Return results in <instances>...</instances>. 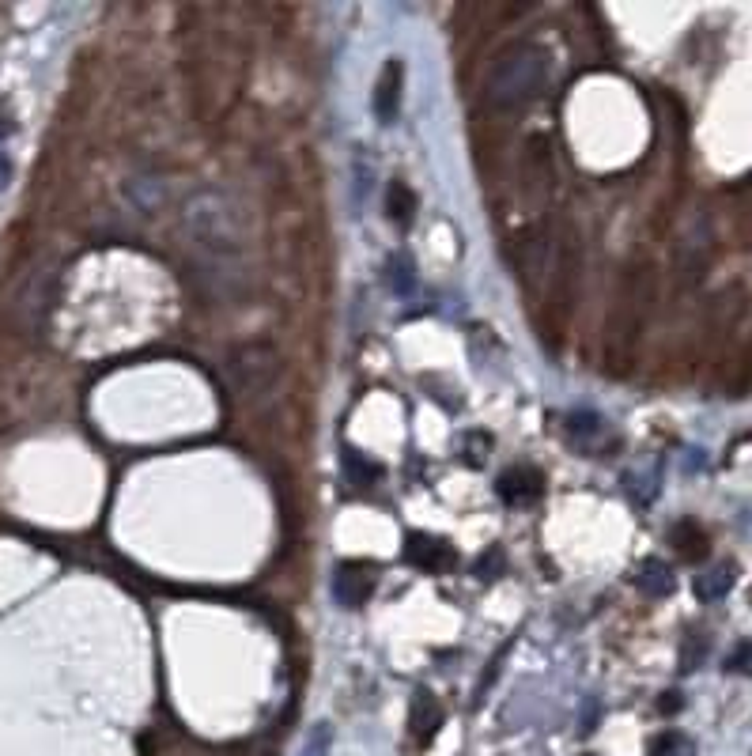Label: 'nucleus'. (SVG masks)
I'll return each instance as SVG.
<instances>
[{"label": "nucleus", "instance_id": "1", "mask_svg": "<svg viewBox=\"0 0 752 756\" xmlns=\"http://www.w3.org/2000/svg\"><path fill=\"white\" fill-rule=\"evenodd\" d=\"M182 235L208 261H235L246 254L250 227L239 197L223 186L193 189L182 205Z\"/></svg>", "mask_w": 752, "mask_h": 756}, {"label": "nucleus", "instance_id": "12", "mask_svg": "<svg viewBox=\"0 0 752 756\" xmlns=\"http://www.w3.org/2000/svg\"><path fill=\"white\" fill-rule=\"evenodd\" d=\"M163 193H167L163 182H159V178H148V174H140V178L129 182V201H133L137 212H144V216L163 205Z\"/></svg>", "mask_w": 752, "mask_h": 756}, {"label": "nucleus", "instance_id": "4", "mask_svg": "<svg viewBox=\"0 0 752 756\" xmlns=\"http://www.w3.org/2000/svg\"><path fill=\"white\" fill-rule=\"evenodd\" d=\"M375 583H378L375 564L344 560V564H337V571H333V598H337V605H344V609H356V605H363L375 594Z\"/></svg>", "mask_w": 752, "mask_h": 756}, {"label": "nucleus", "instance_id": "2", "mask_svg": "<svg viewBox=\"0 0 752 756\" xmlns=\"http://www.w3.org/2000/svg\"><path fill=\"white\" fill-rule=\"evenodd\" d=\"M552 80V53L537 42H514L492 61L484 76V99L496 110H518L533 103Z\"/></svg>", "mask_w": 752, "mask_h": 756}, {"label": "nucleus", "instance_id": "18", "mask_svg": "<svg viewBox=\"0 0 752 756\" xmlns=\"http://www.w3.org/2000/svg\"><path fill=\"white\" fill-rule=\"evenodd\" d=\"M598 431H601V420L594 413L571 416V435H575V439H590V435H598Z\"/></svg>", "mask_w": 752, "mask_h": 756}, {"label": "nucleus", "instance_id": "13", "mask_svg": "<svg viewBox=\"0 0 752 756\" xmlns=\"http://www.w3.org/2000/svg\"><path fill=\"white\" fill-rule=\"evenodd\" d=\"M386 208H390V220H394V224L409 227L412 216H416V193H412L405 182H394L390 193H386Z\"/></svg>", "mask_w": 752, "mask_h": 756}, {"label": "nucleus", "instance_id": "15", "mask_svg": "<svg viewBox=\"0 0 752 756\" xmlns=\"http://www.w3.org/2000/svg\"><path fill=\"white\" fill-rule=\"evenodd\" d=\"M390 284H394L397 295L416 292V273H412V261L405 258V254H394V258H390Z\"/></svg>", "mask_w": 752, "mask_h": 756}, {"label": "nucleus", "instance_id": "7", "mask_svg": "<svg viewBox=\"0 0 752 756\" xmlns=\"http://www.w3.org/2000/svg\"><path fill=\"white\" fill-rule=\"evenodd\" d=\"M378 125H394L397 110H401V61H386L378 72L375 95H371Z\"/></svg>", "mask_w": 752, "mask_h": 756}, {"label": "nucleus", "instance_id": "6", "mask_svg": "<svg viewBox=\"0 0 752 756\" xmlns=\"http://www.w3.org/2000/svg\"><path fill=\"white\" fill-rule=\"evenodd\" d=\"M496 492L507 507H530V503L541 499L545 481H541V473H537L533 465H518V469H507V473L499 477Z\"/></svg>", "mask_w": 752, "mask_h": 756}, {"label": "nucleus", "instance_id": "14", "mask_svg": "<svg viewBox=\"0 0 752 756\" xmlns=\"http://www.w3.org/2000/svg\"><path fill=\"white\" fill-rule=\"evenodd\" d=\"M341 465H344V477L352 484H371L382 473L375 462H367L363 454H359L356 447H344V454H341Z\"/></svg>", "mask_w": 752, "mask_h": 756}, {"label": "nucleus", "instance_id": "19", "mask_svg": "<svg viewBox=\"0 0 752 756\" xmlns=\"http://www.w3.org/2000/svg\"><path fill=\"white\" fill-rule=\"evenodd\" d=\"M707 654V643H703L700 636H688V643H684V651H681V670H696L700 666V658Z\"/></svg>", "mask_w": 752, "mask_h": 756}, {"label": "nucleus", "instance_id": "20", "mask_svg": "<svg viewBox=\"0 0 752 756\" xmlns=\"http://www.w3.org/2000/svg\"><path fill=\"white\" fill-rule=\"evenodd\" d=\"M303 756H329V726H314L310 730Z\"/></svg>", "mask_w": 752, "mask_h": 756}, {"label": "nucleus", "instance_id": "10", "mask_svg": "<svg viewBox=\"0 0 752 756\" xmlns=\"http://www.w3.org/2000/svg\"><path fill=\"white\" fill-rule=\"evenodd\" d=\"M439 726H443V707H439V700L428 696V692H416V700H412V734L420 741H431Z\"/></svg>", "mask_w": 752, "mask_h": 756}, {"label": "nucleus", "instance_id": "11", "mask_svg": "<svg viewBox=\"0 0 752 756\" xmlns=\"http://www.w3.org/2000/svg\"><path fill=\"white\" fill-rule=\"evenodd\" d=\"M673 549H677V556L688 560V564H700L703 556L711 552V545H707V533H703L696 522H677V526H673Z\"/></svg>", "mask_w": 752, "mask_h": 756}, {"label": "nucleus", "instance_id": "5", "mask_svg": "<svg viewBox=\"0 0 752 756\" xmlns=\"http://www.w3.org/2000/svg\"><path fill=\"white\" fill-rule=\"evenodd\" d=\"M405 560L420 571H431V575H443L450 567L458 564V552L446 545L443 537H428V533H409L405 541Z\"/></svg>", "mask_w": 752, "mask_h": 756}, {"label": "nucleus", "instance_id": "22", "mask_svg": "<svg viewBox=\"0 0 752 756\" xmlns=\"http://www.w3.org/2000/svg\"><path fill=\"white\" fill-rule=\"evenodd\" d=\"M8 178H12V159L0 152V189L8 186Z\"/></svg>", "mask_w": 752, "mask_h": 756}, {"label": "nucleus", "instance_id": "8", "mask_svg": "<svg viewBox=\"0 0 752 756\" xmlns=\"http://www.w3.org/2000/svg\"><path fill=\"white\" fill-rule=\"evenodd\" d=\"M635 586H639L647 598H669V594L677 590V579H673L669 564H662V560H643L639 571H635Z\"/></svg>", "mask_w": 752, "mask_h": 756}, {"label": "nucleus", "instance_id": "9", "mask_svg": "<svg viewBox=\"0 0 752 756\" xmlns=\"http://www.w3.org/2000/svg\"><path fill=\"white\" fill-rule=\"evenodd\" d=\"M734 567L730 564H718V567H707V571H700L696 575V583H692V590H696V598L700 602H722L730 590H734Z\"/></svg>", "mask_w": 752, "mask_h": 756}, {"label": "nucleus", "instance_id": "16", "mask_svg": "<svg viewBox=\"0 0 752 756\" xmlns=\"http://www.w3.org/2000/svg\"><path fill=\"white\" fill-rule=\"evenodd\" d=\"M684 749H688V738L681 730H666V734H658L650 741V756H681Z\"/></svg>", "mask_w": 752, "mask_h": 756}, {"label": "nucleus", "instance_id": "23", "mask_svg": "<svg viewBox=\"0 0 752 756\" xmlns=\"http://www.w3.org/2000/svg\"><path fill=\"white\" fill-rule=\"evenodd\" d=\"M677 707H681V696H666L662 700V711H677Z\"/></svg>", "mask_w": 752, "mask_h": 756}, {"label": "nucleus", "instance_id": "17", "mask_svg": "<svg viewBox=\"0 0 752 756\" xmlns=\"http://www.w3.org/2000/svg\"><path fill=\"white\" fill-rule=\"evenodd\" d=\"M726 673H745V677H752V639H741L734 651H730Z\"/></svg>", "mask_w": 752, "mask_h": 756}, {"label": "nucleus", "instance_id": "21", "mask_svg": "<svg viewBox=\"0 0 752 756\" xmlns=\"http://www.w3.org/2000/svg\"><path fill=\"white\" fill-rule=\"evenodd\" d=\"M371 189V163H363V155H356V205H363V193Z\"/></svg>", "mask_w": 752, "mask_h": 756}, {"label": "nucleus", "instance_id": "3", "mask_svg": "<svg viewBox=\"0 0 752 756\" xmlns=\"http://www.w3.org/2000/svg\"><path fill=\"white\" fill-rule=\"evenodd\" d=\"M280 371V352L269 341H242L223 356V378L242 401H261L273 394Z\"/></svg>", "mask_w": 752, "mask_h": 756}]
</instances>
